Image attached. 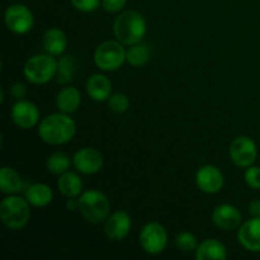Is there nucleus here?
<instances>
[{
  "label": "nucleus",
  "instance_id": "f257e3e1",
  "mask_svg": "<svg viewBox=\"0 0 260 260\" xmlns=\"http://www.w3.org/2000/svg\"><path fill=\"white\" fill-rule=\"evenodd\" d=\"M76 134L75 121L68 113H51L38 124V136L43 142L60 146L70 142Z\"/></svg>",
  "mask_w": 260,
  "mask_h": 260
},
{
  "label": "nucleus",
  "instance_id": "f03ea898",
  "mask_svg": "<svg viewBox=\"0 0 260 260\" xmlns=\"http://www.w3.org/2000/svg\"><path fill=\"white\" fill-rule=\"evenodd\" d=\"M116 40L124 46L137 45L142 42L147 32V23L144 15L136 10L122 12L113 23Z\"/></svg>",
  "mask_w": 260,
  "mask_h": 260
},
{
  "label": "nucleus",
  "instance_id": "7ed1b4c3",
  "mask_svg": "<svg viewBox=\"0 0 260 260\" xmlns=\"http://www.w3.org/2000/svg\"><path fill=\"white\" fill-rule=\"evenodd\" d=\"M79 212L88 222L99 225L106 222L111 215V202L103 192L98 189H89L78 197Z\"/></svg>",
  "mask_w": 260,
  "mask_h": 260
},
{
  "label": "nucleus",
  "instance_id": "20e7f679",
  "mask_svg": "<svg viewBox=\"0 0 260 260\" xmlns=\"http://www.w3.org/2000/svg\"><path fill=\"white\" fill-rule=\"evenodd\" d=\"M0 218L9 230H22L30 220V203L27 198L8 194L0 203Z\"/></svg>",
  "mask_w": 260,
  "mask_h": 260
},
{
  "label": "nucleus",
  "instance_id": "39448f33",
  "mask_svg": "<svg viewBox=\"0 0 260 260\" xmlns=\"http://www.w3.org/2000/svg\"><path fill=\"white\" fill-rule=\"evenodd\" d=\"M57 60L50 53H38L28 58L23 68V74L29 83L35 85L47 84L56 78Z\"/></svg>",
  "mask_w": 260,
  "mask_h": 260
},
{
  "label": "nucleus",
  "instance_id": "423d86ee",
  "mask_svg": "<svg viewBox=\"0 0 260 260\" xmlns=\"http://www.w3.org/2000/svg\"><path fill=\"white\" fill-rule=\"evenodd\" d=\"M123 43L116 41H104L94 52V63L102 71H116L126 62L127 50Z\"/></svg>",
  "mask_w": 260,
  "mask_h": 260
},
{
  "label": "nucleus",
  "instance_id": "0eeeda50",
  "mask_svg": "<svg viewBox=\"0 0 260 260\" xmlns=\"http://www.w3.org/2000/svg\"><path fill=\"white\" fill-rule=\"evenodd\" d=\"M139 241L145 253L159 255L168 245V233L161 223L149 222L140 231Z\"/></svg>",
  "mask_w": 260,
  "mask_h": 260
},
{
  "label": "nucleus",
  "instance_id": "6e6552de",
  "mask_svg": "<svg viewBox=\"0 0 260 260\" xmlns=\"http://www.w3.org/2000/svg\"><path fill=\"white\" fill-rule=\"evenodd\" d=\"M4 22L8 29L15 35H25L35 24V17L24 4H12L5 9Z\"/></svg>",
  "mask_w": 260,
  "mask_h": 260
},
{
  "label": "nucleus",
  "instance_id": "1a4fd4ad",
  "mask_svg": "<svg viewBox=\"0 0 260 260\" xmlns=\"http://www.w3.org/2000/svg\"><path fill=\"white\" fill-rule=\"evenodd\" d=\"M230 159L238 168L251 167L258 157V146L249 136H238L233 140L229 149Z\"/></svg>",
  "mask_w": 260,
  "mask_h": 260
},
{
  "label": "nucleus",
  "instance_id": "9d476101",
  "mask_svg": "<svg viewBox=\"0 0 260 260\" xmlns=\"http://www.w3.org/2000/svg\"><path fill=\"white\" fill-rule=\"evenodd\" d=\"M196 184L201 192L216 194L223 188L225 177L215 165H203L196 173Z\"/></svg>",
  "mask_w": 260,
  "mask_h": 260
},
{
  "label": "nucleus",
  "instance_id": "9b49d317",
  "mask_svg": "<svg viewBox=\"0 0 260 260\" xmlns=\"http://www.w3.org/2000/svg\"><path fill=\"white\" fill-rule=\"evenodd\" d=\"M12 121L17 127L22 129H30L40 124V109L35 103L29 101H17L13 106Z\"/></svg>",
  "mask_w": 260,
  "mask_h": 260
},
{
  "label": "nucleus",
  "instance_id": "f8f14e48",
  "mask_svg": "<svg viewBox=\"0 0 260 260\" xmlns=\"http://www.w3.org/2000/svg\"><path fill=\"white\" fill-rule=\"evenodd\" d=\"M104 159L102 152L93 147H83L73 156V165L79 173L85 175L96 174L103 168Z\"/></svg>",
  "mask_w": 260,
  "mask_h": 260
},
{
  "label": "nucleus",
  "instance_id": "ddd939ff",
  "mask_svg": "<svg viewBox=\"0 0 260 260\" xmlns=\"http://www.w3.org/2000/svg\"><path fill=\"white\" fill-rule=\"evenodd\" d=\"M132 228L131 216L126 211H116L104 222V233L111 241H122L128 236Z\"/></svg>",
  "mask_w": 260,
  "mask_h": 260
},
{
  "label": "nucleus",
  "instance_id": "4468645a",
  "mask_svg": "<svg viewBox=\"0 0 260 260\" xmlns=\"http://www.w3.org/2000/svg\"><path fill=\"white\" fill-rule=\"evenodd\" d=\"M243 216L238 207L233 205H220L213 210L212 222L216 228L223 231H233L240 228Z\"/></svg>",
  "mask_w": 260,
  "mask_h": 260
},
{
  "label": "nucleus",
  "instance_id": "2eb2a0df",
  "mask_svg": "<svg viewBox=\"0 0 260 260\" xmlns=\"http://www.w3.org/2000/svg\"><path fill=\"white\" fill-rule=\"evenodd\" d=\"M238 240L245 250L260 253V217H251L241 223L238 231Z\"/></svg>",
  "mask_w": 260,
  "mask_h": 260
},
{
  "label": "nucleus",
  "instance_id": "dca6fc26",
  "mask_svg": "<svg viewBox=\"0 0 260 260\" xmlns=\"http://www.w3.org/2000/svg\"><path fill=\"white\" fill-rule=\"evenodd\" d=\"M86 93L95 102H108L112 95V81L103 74H94L86 81Z\"/></svg>",
  "mask_w": 260,
  "mask_h": 260
},
{
  "label": "nucleus",
  "instance_id": "f3484780",
  "mask_svg": "<svg viewBox=\"0 0 260 260\" xmlns=\"http://www.w3.org/2000/svg\"><path fill=\"white\" fill-rule=\"evenodd\" d=\"M43 50L52 56H61L68 47V37L60 28H48L42 37Z\"/></svg>",
  "mask_w": 260,
  "mask_h": 260
},
{
  "label": "nucleus",
  "instance_id": "a211bd4d",
  "mask_svg": "<svg viewBox=\"0 0 260 260\" xmlns=\"http://www.w3.org/2000/svg\"><path fill=\"white\" fill-rule=\"evenodd\" d=\"M197 260H226L228 249L221 241L216 239H206L198 245L196 250Z\"/></svg>",
  "mask_w": 260,
  "mask_h": 260
},
{
  "label": "nucleus",
  "instance_id": "6ab92c4d",
  "mask_svg": "<svg viewBox=\"0 0 260 260\" xmlns=\"http://www.w3.org/2000/svg\"><path fill=\"white\" fill-rule=\"evenodd\" d=\"M81 104V94L75 86H65L56 95V107L63 113L71 114L79 109Z\"/></svg>",
  "mask_w": 260,
  "mask_h": 260
},
{
  "label": "nucleus",
  "instance_id": "aec40b11",
  "mask_svg": "<svg viewBox=\"0 0 260 260\" xmlns=\"http://www.w3.org/2000/svg\"><path fill=\"white\" fill-rule=\"evenodd\" d=\"M83 180L75 172L68 170L60 175L57 180V188L66 198H78L83 193Z\"/></svg>",
  "mask_w": 260,
  "mask_h": 260
},
{
  "label": "nucleus",
  "instance_id": "412c9836",
  "mask_svg": "<svg viewBox=\"0 0 260 260\" xmlns=\"http://www.w3.org/2000/svg\"><path fill=\"white\" fill-rule=\"evenodd\" d=\"M25 198L33 207H46L52 202L53 192L50 185L45 183H35L27 188Z\"/></svg>",
  "mask_w": 260,
  "mask_h": 260
},
{
  "label": "nucleus",
  "instance_id": "4be33fe9",
  "mask_svg": "<svg viewBox=\"0 0 260 260\" xmlns=\"http://www.w3.org/2000/svg\"><path fill=\"white\" fill-rule=\"evenodd\" d=\"M23 189L20 175L10 167H3L0 170V190L4 194H17Z\"/></svg>",
  "mask_w": 260,
  "mask_h": 260
},
{
  "label": "nucleus",
  "instance_id": "5701e85b",
  "mask_svg": "<svg viewBox=\"0 0 260 260\" xmlns=\"http://www.w3.org/2000/svg\"><path fill=\"white\" fill-rule=\"evenodd\" d=\"M78 69L76 58L71 55H61L57 60V73L56 80L61 85H68L74 80Z\"/></svg>",
  "mask_w": 260,
  "mask_h": 260
},
{
  "label": "nucleus",
  "instance_id": "b1692460",
  "mask_svg": "<svg viewBox=\"0 0 260 260\" xmlns=\"http://www.w3.org/2000/svg\"><path fill=\"white\" fill-rule=\"evenodd\" d=\"M151 57V50L145 43H137V45L129 46L127 50L126 62L134 68H142L146 65Z\"/></svg>",
  "mask_w": 260,
  "mask_h": 260
},
{
  "label": "nucleus",
  "instance_id": "393cba45",
  "mask_svg": "<svg viewBox=\"0 0 260 260\" xmlns=\"http://www.w3.org/2000/svg\"><path fill=\"white\" fill-rule=\"evenodd\" d=\"M71 162L73 160L68 154L62 151H56L48 156L47 161H46V168L51 174L61 175L70 169Z\"/></svg>",
  "mask_w": 260,
  "mask_h": 260
},
{
  "label": "nucleus",
  "instance_id": "a878e982",
  "mask_svg": "<svg viewBox=\"0 0 260 260\" xmlns=\"http://www.w3.org/2000/svg\"><path fill=\"white\" fill-rule=\"evenodd\" d=\"M198 240L196 235H193L189 231H182L175 236V246L178 250L183 251V253H193L197 250L198 248Z\"/></svg>",
  "mask_w": 260,
  "mask_h": 260
},
{
  "label": "nucleus",
  "instance_id": "bb28decb",
  "mask_svg": "<svg viewBox=\"0 0 260 260\" xmlns=\"http://www.w3.org/2000/svg\"><path fill=\"white\" fill-rule=\"evenodd\" d=\"M108 107L114 113L122 114L128 111L129 108V99L126 94L116 93L112 94L108 99Z\"/></svg>",
  "mask_w": 260,
  "mask_h": 260
},
{
  "label": "nucleus",
  "instance_id": "cd10ccee",
  "mask_svg": "<svg viewBox=\"0 0 260 260\" xmlns=\"http://www.w3.org/2000/svg\"><path fill=\"white\" fill-rule=\"evenodd\" d=\"M244 180L251 189H260V167L251 165V167L246 168L245 173H244Z\"/></svg>",
  "mask_w": 260,
  "mask_h": 260
},
{
  "label": "nucleus",
  "instance_id": "c85d7f7f",
  "mask_svg": "<svg viewBox=\"0 0 260 260\" xmlns=\"http://www.w3.org/2000/svg\"><path fill=\"white\" fill-rule=\"evenodd\" d=\"M76 10L83 13H91L102 5V0H70Z\"/></svg>",
  "mask_w": 260,
  "mask_h": 260
},
{
  "label": "nucleus",
  "instance_id": "c756f323",
  "mask_svg": "<svg viewBox=\"0 0 260 260\" xmlns=\"http://www.w3.org/2000/svg\"><path fill=\"white\" fill-rule=\"evenodd\" d=\"M127 0H102V8L107 13H119L124 9Z\"/></svg>",
  "mask_w": 260,
  "mask_h": 260
},
{
  "label": "nucleus",
  "instance_id": "7c9ffc66",
  "mask_svg": "<svg viewBox=\"0 0 260 260\" xmlns=\"http://www.w3.org/2000/svg\"><path fill=\"white\" fill-rule=\"evenodd\" d=\"M10 94L13 95V98L17 99V101H22L27 95V86L23 83H15L13 84L12 88H10Z\"/></svg>",
  "mask_w": 260,
  "mask_h": 260
},
{
  "label": "nucleus",
  "instance_id": "2f4dec72",
  "mask_svg": "<svg viewBox=\"0 0 260 260\" xmlns=\"http://www.w3.org/2000/svg\"><path fill=\"white\" fill-rule=\"evenodd\" d=\"M249 215L251 217H260V200H253L249 203Z\"/></svg>",
  "mask_w": 260,
  "mask_h": 260
},
{
  "label": "nucleus",
  "instance_id": "473e14b6",
  "mask_svg": "<svg viewBox=\"0 0 260 260\" xmlns=\"http://www.w3.org/2000/svg\"><path fill=\"white\" fill-rule=\"evenodd\" d=\"M66 208L69 211H79V201L78 198H68V202H66Z\"/></svg>",
  "mask_w": 260,
  "mask_h": 260
}]
</instances>
